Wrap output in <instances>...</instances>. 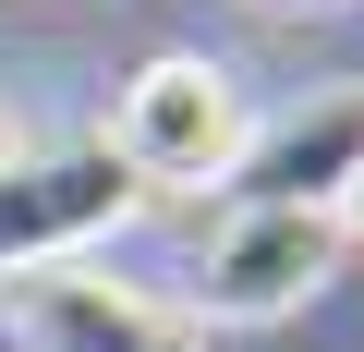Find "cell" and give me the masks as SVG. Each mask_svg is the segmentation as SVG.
<instances>
[{"label":"cell","instance_id":"4","mask_svg":"<svg viewBox=\"0 0 364 352\" xmlns=\"http://www.w3.org/2000/svg\"><path fill=\"white\" fill-rule=\"evenodd\" d=\"M0 340H25V352H207V328L182 304H146L134 279H109L85 255L0 279Z\"/></svg>","mask_w":364,"mask_h":352},{"label":"cell","instance_id":"5","mask_svg":"<svg viewBox=\"0 0 364 352\" xmlns=\"http://www.w3.org/2000/svg\"><path fill=\"white\" fill-rule=\"evenodd\" d=\"M352 183H364V85H340V97L243 134V158L219 170L231 207H328V219L352 207Z\"/></svg>","mask_w":364,"mask_h":352},{"label":"cell","instance_id":"1","mask_svg":"<svg viewBox=\"0 0 364 352\" xmlns=\"http://www.w3.org/2000/svg\"><path fill=\"white\" fill-rule=\"evenodd\" d=\"M243 134H255V110H243L231 61H207V49H158V61L122 73L97 146L134 170V195H219V170L243 158Z\"/></svg>","mask_w":364,"mask_h":352},{"label":"cell","instance_id":"6","mask_svg":"<svg viewBox=\"0 0 364 352\" xmlns=\"http://www.w3.org/2000/svg\"><path fill=\"white\" fill-rule=\"evenodd\" d=\"M0 158H13V122H0Z\"/></svg>","mask_w":364,"mask_h":352},{"label":"cell","instance_id":"7","mask_svg":"<svg viewBox=\"0 0 364 352\" xmlns=\"http://www.w3.org/2000/svg\"><path fill=\"white\" fill-rule=\"evenodd\" d=\"M352 219H364V183H352Z\"/></svg>","mask_w":364,"mask_h":352},{"label":"cell","instance_id":"3","mask_svg":"<svg viewBox=\"0 0 364 352\" xmlns=\"http://www.w3.org/2000/svg\"><path fill=\"white\" fill-rule=\"evenodd\" d=\"M134 170L109 146H13L0 158V279L25 267H73L85 243H109L134 219Z\"/></svg>","mask_w":364,"mask_h":352},{"label":"cell","instance_id":"2","mask_svg":"<svg viewBox=\"0 0 364 352\" xmlns=\"http://www.w3.org/2000/svg\"><path fill=\"white\" fill-rule=\"evenodd\" d=\"M340 243L352 231L328 207H231L207 231V255H195L182 316H195V328H267V316H291V304H316L340 279Z\"/></svg>","mask_w":364,"mask_h":352}]
</instances>
